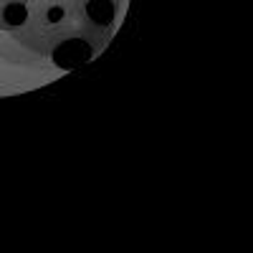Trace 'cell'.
I'll return each mask as SVG.
<instances>
[{"instance_id":"4","label":"cell","mask_w":253,"mask_h":253,"mask_svg":"<svg viewBox=\"0 0 253 253\" xmlns=\"http://www.w3.org/2000/svg\"><path fill=\"white\" fill-rule=\"evenodd\" d=\"M41 18H43L46 26H58L63 18H66V8H63L61 3H51L46 5L43 10H41Z\"/></svg>"},{"instance_id":"1","label":"cell","mask_w":253,"mask_h":253,"mask_svg":"<svg viewBox=\"0 0 253 253\" xmlns=\"http://www.w3.org/2000/svg\"><path fill=\"white\" fill-rule=\"evenodd\" d=\"M89 58H91V46L79 36L61 38L53 46V61L61 69H76L81 63H86Z\"/></svg>"},{"instance_id":"3","label":"cell","mask_w":253,"mask_h":253,"mask_svg":"<svg viewBox=\"0 0 253 253\" xmlns=\"http://www.w3.org/2000/svg\"><path fill=\"white\" fill-rule=\"evenodd\" d=\"M28 23V5L26 0H3L0 3V28L15 31Z\"/></svg>"},{"instance_id":"2","label":"cell","mask_w":253,"mask_h":253,"mask_svg":"<svg viewBox=\"0 0 253 253\" xmlns=\"http://www.w3.org/2000/svg\"><path fill=\"white\" fill-rule=\"evenodd\" d=\"M84 15L96 28H109L117 18V3L114 0H86L84 3Z\"/></svg>"}]
</instances>
